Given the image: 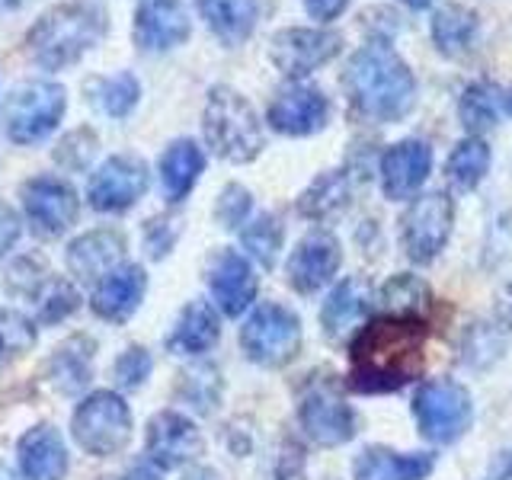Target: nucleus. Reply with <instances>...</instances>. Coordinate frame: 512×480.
Here are the masks:
<instances>
[{"instance_id": "nucleus-29", "label": "nucleus", "mask_w": 512, "mask_h": 480, "mask_svg": "<svg viewBox=\"0 0 512 480\" xmlns=\"http://www.w3.org/2000/svg\"><path fill=\"white\" fill-rule=\"evenodd\" d=\"M436 458L413 452V455H397L391 448H365V452L356 458V480H426Z\"/></svg>"}, {"instance_id": "nucleus-51", "label": "nucleus", "mask_w": 512, "mask_h": 480, "mask_svg": "<svg viewBox=\"0 0 512 480\" xmlns=\"http://www.w3.org/2000/svg\"><path fill=\"white\" fill-rule=\"evenodd\" d=\"M100 480H125V477H100Z\"/></svg>"}, {"instance_id": "nucleus-12", "label": "nucleus", "mask_w": 512, "mask_h": 480, "mask_svg": "<svg viewBox=\"0 0 512 480\" xmlns=\"http://www.w3.org/2000/svg\"><path fill=\"white\" fill-rule=\"evenodd\" d=\"M23 212L32 224V231L42 237H61L64 231H71L80 215V199L77 192L58 180V176H36L26 180L20 189Z\"/></svg>"}, {"instance_id": "nucleus-48", "label": "nucleus", "mask_w": 512, "mask_h": 480, "mask_svg": "<svg viewBox=\"0 0 512 480\" xmlns=\"http://www.w3.org/2000/svg\"><path fill=\"white\" fill-rule=\"evenodd\" d=\"M400 4H407L410 10H426L432 0H400Z\"/></svg>"}, {"instance_id": "nucleus-44", "label": "nucleus", "mask_w": 512, "mask_h": 480, "mask_svg": "<svg viewBox=\"0 0 512 480\" xmlns=\"http://www.w3.org/2000/svg\"><path fill=\"white\" fill-rule=\"evenodd\" d=\"M20 215L13 212L7 202H0V260L13 250V244L20 240Z\"/></svg>"}, {"instance_id": "nucleus-16", "label": "nucleus", "mask_w": 512, "mask_h": 480, "mask_svg": "<svg viewBox=\"0 0 512 480\" xmlns=\"http://www.w3.org/2000/svg\"><path fill=\"white\" fill-rule=\"evenodd\" d=\"M202 432L196 423L186 420L183 413L164 410L151 416L148 423V436H144V448H148V458L154 468L170 471V468H183V464L196 461L202 455Z\"/></svg>"}, {"instance_id": "nucleus-34", "label": "nucleus", "mask_w": 512, "mask_h": 480, "mask_svg": "<svg viewBox=\"0 0 512 480\" xmlns=\"http://www.w3.org/2000/svg\"><path fill=\"white\" fill-rule=\"evenodd\" d=\"M378 298L384 314L423 317V311L429 308V285L420 276H413V272H397V276L381 285Z\"/></svg>"}, {"instance_id": "nucleus-42", "label": "nucleus", "mask_w": 512, "mask_h": 480, "mask_svg": "<svg viewBox=\"0 0 512 480\" xmlns=\"http://www.w3.org/2000/svg\"><path fill=\"white\" fill-rule=\"evenodd\" d=\"M176 237H180V221L176 218H151L144 224V247L154 256V260H164V256L173 250Z\"/></svg>"}, {"instance_id": "nucleus-40", "label": "nucleus", "mask_w": 512, "mask_h": 480, "mask_svg": "<svg viewBox=\"0 0 512 480\" xmlns=\"http://www.w3.org/2000/svg\"><path fill=\"white\" fill-rule=\"evenodd\" d=\"M218 391H221V381H218L215 368L199 365V368H192L189 375H183V394H186V400H192V407H199L205 413L215 407Z\"/></svg>"}, {"instance_id": "nucleus-36", "label": "nucleus", "mask_w": 512, "mask_h": 480, "mask_svg": "<svg viewBox=\"0 0 512 480\" xmlns=\"http://www.w3.org/2000/svg\"><path fill=\"white\" fill-rule=\"evenodd\" d=\"M503 349H506V336L500 333V327L471 324L461 340V362L480 372V368H490L496 359H500Z\"/></svg>"}, {"instance_id": "nucleus-4", "label": "nucleus", "mask_w": 512, "mask_h": 480, "mask_svg": "<svg viewBox=\"0 0 512 480\" xmlns=\"http://www.w3.org/2000/svg\"><path fill=\"white\" fill-rule=\"evenodd\" d=\"M202 132L208 148L228 164H250L263 151V122L244 93L234 87H212L202 112Z\"/></svg>"}, {"instance_id": "nucleus-46", "label": "nucleus", "mask_w": 512, "mask_h": 480, "mask_svg": "<svg viewBox=\"0 0 512 480\" xmlns=\"http://www.w3.org/2000/svg\"><path fill=\"white\" fill-rule=\"evenodd\" d=\"M496 320H500L506 330H512V282L496 295Z\"/></svg>"}, {"instance_id": "nucleus-39", "label": "nucleus", "mask_w": 512, "mask_h": 480, "mask_svg": "<svg viewBox=\"0 0 512 480\" xmlns=\"http://www.w3.org/2000/svg\"><path fill=\"white\" fill-rule=\"evenodd\" d=\"M151 352L144 349V346H132V349H125L122 356L116 359V368H112V375H116V384L125 391H135L141 388L144 381H148L151 375Z\"/></svg>"}, {"instance_id": "nucleus-3", "label": "nucleus", "mask_w": 512, "mask_h": 480, "mask_svg": "<svg viewBox=\"0 0 512 480\" xmlns=\"http://www.w3.org/2000/svg\"><path fill=\"white\" fill-rule=\"evenodd\" d=\"M106 13L90 0H68L45 10L26 32V48L32 61L45 71H64L93 52L106 36Z\"/></svg>"}, {"instance_id": "nucleus-50", "label": "nucleus", "mask_w": 512, "mask_h": 480, "mask_svg": "<svg viewBox=\"0 0 512 480\" xmlns=\"http://www.w3.org/2000/svg\"><path fill=\"white\" fill-rule=\"evenodd\" d=\"M20 0H0V10H10V7H16Z\"/></svg>"}, {"instance_id": "nucleus-21", "label": "nucleus", "mask_w": 512, "mask_h": 480, "mask_svg": "<svg viewBox=\"0 0 512 480\" xmlns=\"http://www.w3.org/2000/svg\"><path fill=\"white\" fill-rule=\"evenodd\" d=\"M144 292H148L144 269L135 263H125L116 272H109V276L93 288V298H90L93 314L109 320V324H125V320L138 311Z\"/></svg>"}, {"instance_id": "nucleus-27", "label": "nucleus", "mask_w": 512, "mask_h": 480, "mask_svg": "<svg viewBox=\"0 0 512 480\" xmlns=\"http://www.w3.org/2000/svg\"><path fill=\"white\" fill-rule=\"evenodd\" d=\"M205 170V154L192 138H176L170 148L160 154V186H164L167 202H183L192 186L199 183Z\"/></svg>"}, {"instance_id": "nucleus-17", "label": "nucleus", "mask_w": 512, "mask_h": 480, "mask_svg": "<svg viewBox=\"0 0 512 480\" xmlns=\"http://www.w3.org/2000/svg\"><path fill=\"white\" fill-rule=\"evenodd\" d=\"M192 32L183 0H141L132 23V39L141 52L157 55L180 48Z\"/></svg>"}, {"instance_id": "nucleus-47", "label": "nucleus", "mask_w": 512, "mask_h": 480, "mask_svg": "<svg viewBox=\"0 0 512 480\" xmlns=\"http://www.w3.org/2000/svg\"><path fill=\"white\" fill-rule=\"evenodd\" d=\"M509 477H512V452H503L500 458H496L487 480H509Z\"/></svg>"}, {"instance_id": "nucleus-33", "label": "nucleus", "mask_w": 512, "mask_h": 480, "mask_svg": "<svg viewBox=\"0 0 512 480\" xmlns=\"http://www.w3.org/2000/svg\"><path fill=\"white\" fill-rule=\"evenodd\" d=\"M490 170V148L484 138L468 135L464 141H458L452 154L445 160V173L458 189H477L484 183V176Z\"/></svg>"}, {"instance_id": "nucleus-28", "label": "nucleus", "mask_w": 512, "mask_h": 480, "mask_svg": "<svg viewBox=\"0 0 512 480\" xmlns=\"http://www.w3.org/2000/svg\"><path fill=\"white\" fill-rule=\"evenodd\" d=\"M480 16L464 4H442L429 20V39L445 58H461L474 48Z\"/></svg>"}, {"instance_id": "nucleus-31", "label": "nucleus", "mask_w": 512, "mask_h": 480, "mask_svg": "<svg viewBox=\"0 0 512 480\" xmlns=\"http://www.w3.org/2000/svg\"><path fill=\"white\" fill-rule=\"evenodd\" d=\"M503 112V90L490 84V80H474V84L464 87L461 100H458V119L468 135H484L500 122Z\"/></svg>"}, {"instance_id": "nucleus-37", "label": "nucleus", "mask_w": 512, "mask_h": 480, "mask_svg": "<svg viewBox=\"0 0 512 480\" xmlns=\"http://www.w3.org/2000/svg\"><path fill=\"white\" fill-rule=\"evenodd\" d=\"M32 301H36L42 324H61V320L68 317L71 311H77L80 295L74 292V285H68L64 279H48L42 285V292Z\"/></svg>"}, {"instance_id": "nucleus-18", "label": "nucleus", "mask_w": 512, "mask_h": 480, "mask_svg": "<svg viewBox=\"0 0 512 480\" xmlns=\"http://www.w3.org/2000/svg\"><path fill=\"white\" fill-rule=\"evenodd\" d=\"M381 189L391 202L413 199L432 173V148L420 138H404L381 154Z\"/></svg>"}, {"instance_id": "nucleus-45", "label": "nucleus", "mask_w": 512, "mask_h": 480, "mask_svg": "<svg viewBox=\"0 0 512 480\" xmlns=\"http://www.w3.org/2000/svg\"><path fill=\"white\" fill-rule=\"evenodd\" d=\"M304 10H308L311 20H320V23H330L336 16H343L349 0H301Z\"/></svg>"}, {"instance_id": "nucleus-38", "label": "nucleus", "mask_w": 512, "mask_h": 480, "mask_svg": "<svg viewBox=\"0 0 512 480\" xmlns=\"http://www.w3.org/2000/svg\"><path fill=\"white\" fill-rule=\"evenodd\" d=\"M250 208H253V196H250V189L247 186H240V183H228L221 189V196L215 202V218L221 221V228H240L247 218H250Z\"/></svg>"}, {"instance_id": "nucleus-15", "label": "nucleus", "mask_w": 512, "mask_h": 480, "mask_svg": "<svg viewBox=\"0 0 512 480\" xmlns=\"http://www.w3.org/2000/svg\"><path fill=\"white\" fill-rule=\"evenodd\" d=\"M340 263H343L340 240L330 231H311L308 237L298 240V247L288 256L285 276L298 295H314L336 276Z\"/></svg>"}, {"instance_id": "nucleus-35", "label": "nucleus", "mask_w": 512, "mask_h": 480, "mask_svg": "<svg viewBox=\"0 0 512 480\" xmlns=\"http://www.w3.org/2000/svg\"><path fill=\"white\" fill-rule=\"evenodd\" d=\"M282 221L276 215H260V218H253L244 234H240V240H244V250L253 256L256 263H260L263 269H272L276 266V256L282 250Z\"/></svg>"}, {"instance_id": "nucleus-30", "label": "nucleus", "mask_w": 512, "mask_h": 480, "mask_svg": "<svg viewBox=\"0 0 512 480\" xmlns=\"http://www.w3.org/2000/svg\"><path fill=\"white\" fill-rule=\"evenodd\" d=\"M45 372L61 394H80L93 378V340L90 336H68L52 352Z\"/></svg>"}, {"instance_id": "nucleus-10", "label": "nucleus", "mask_w": 512, "mask_h": 480, "mask_svg": "<svg viewBox=\"0 0 512 480\" xmlns=\"http://www.w3.org/2000/svg\"><path fill=\"white\" fill-rule=\"evenodd\" d=\"M340 52H343V36L333 29L288 26V29H279L269 42V61L276 64L288 80H301L320 71Z\"/></svg>"}, {"instance_id": "nucleus-41", "label": "nucleus", "mask_w": 512, "mask_h": 480, "mask_svg": "<svg viewBox=\"0 0 512 480\" xmlns=\"http://www.w3.org/2000/svg\"><path fill=\"white\" fill-rule=\"evenodd\" d=\"M96 154V135L90 128H77L55 148V160L68 170H84Z\"/></svg>"}, {"instance_id": "nucleus-11", "label": "nucleus", "mask_w": 512, "mask_h": 480, "mask_svg": "<svg viewBox=\"0 0 512 480\" xmlns=\"http://www.w3.org/2000/svg\"><path fill=\"white\" fill-rule=\"evenodd\" d=\"M148 183H151V173L141 157L116 154L90 176L87 202L96 212L116 215V212H125V208H132L144 192H148Z\"/></svg>"}, {"instance_id": "nucleus-6", "label": "nucleus", "mask_w": 512, "mask_h": 480, "mask_svg": "<svg viewBox=\"0 0 512 480\" xmlns=\"http://www.w3.org/2000/svg\"><path fill=\"white\" fill-rule=\"evenodd\" d=\"M132 429V410L116 391H93L80 400L71 420L74 442L93 458L122 455L125 445L132 442Z\"/></svg>"}, {"instance_id": "nucleus-9", "label": "nucleus", "mask_w": 512, "mask_h": 480, "mask_svg": "<svg viewBox=\"0 0 512 480\" xmlns=\"http://www.w3.org/2000/svg\"><path fill=\"white\" fill-rule=\"evenodd\" d=\"M455 224V202L448 192L413 196L400 215V244L413 263H432L445 250Z\"/></svg>"}, {"instance_id": "nucleus-13", "label": "nucleus", "mask_w": 512, "mask_h": 480, "mask_svg": "<svg viewBox=\"0 0 512 480\" xmlns=\"http://www.w3.org/2000/svg\"><path fill=\"white\" fill-rule=\"evenodd\" d=\"M266 122L272 125V132L288 138L317 135L330 122V100L324 90L292 80V84L272 96V103L266 109Z\"/></svg>"}, {"instance_id": "nucleus-52", "label": "nucleus", "mask_w": 512, "mask_h": 480, "mask_svg": "<svg viewBox=\"0 0 512 480\" xmlns=\"http://www.w3.org/2000/svg\"><path fill=\"white\" fill-rule=\"evenodd\" d=\"M0 359H4V346H0Z\"/></svg>"}, {"instance_id": "nucleus-26", "label": "nucleus", "mask_w": 512, "mask_h": 480, "mask_svg": "<svg viewBox=\"0 0 512 480\" xmlns=\"http://www.w3.org/2000/svg\"><path fill=\"white\" fill-rule=\"evenodd\" d=\"M221 336V320L218 311L208 301H189L180 311L173 324V333L167 336L170 352H180V356H202L208 352Z\"/></svg>"}, {"instance_id": "nucleus-32", "label": "nucleus", "mask_w": 512, "mask_h": 480, "mask_svg": "<svg viewBox=\"0 0 512 480\" xmlns=\"http://www.w3.org/2000/svg\"><path fill=\"white\" fill-rule=\"evenodd\" d=\"M141 84L132 71H119L112 77H93L87 84V100L109 119H125L138 106Z\"/></svg>"}, {"instance_id": "nucleus-49", "label": "nucleus", "mask_w": 512, "mask_h": 480, "mask_svg": "<svg viewBox=\"0 0 512 480\" xmlns=\"http://www.w3.org/2000/svg\"><path fill=\"white\" fill-rule=\"evenodd\" d=\"M503 109L512 116V87H509V90H506V96H503Z\"/></svg>"}, {"instance_id": "nucleus-8", "label": "nucleus", "mask_w": 512, "mask_h": 480, "mask_svg": "<svg viewBox=\"0 0 512 480\" xmlns=\"http://www.w3.org/2000/svg\"><path fill=\"white\" fill-rule=\"evenodd\" d=\"M240 349L244 356L263 368L288 365L301 349V320L285 304L266 301L253 308L247 324L240 327Z\"/></svg>"}, {"instance_id": "nucleus-23", "label": "nucleus", "mask_w": 512, "mask_h": 480, "mask_svg": "<svg viewBox=\"0 0 512 480\" xmlns=\"http://www.w3.org/2000/svg\"><path fill=\"white\" fill-rule=\"evenodd\" d=\"M196 10L205 26L224 45L234 48L253 36V29L263 16V0H196Z\"/></svg>"}, {"instance_id": "nucleus-7", "label": "nucleus", "mask_w": 512, "mask_h": 480, "mask_svg": "<svg viewBox=\"0 0 512 480\" xmlns=\"http://www.w3.org/2000/svg\"><path fill=\"white\" fill-rule=\"evenodd\" d=\"M413 416L420 432L436 445H452L474 423V404L464 384L452 378H432L413 397Z\"/></svg>"}, {"instance_id": "nucleus-2", "label": "nucleus", "mask_w": 512, "mask_h": 480, "mask_svg": "<svg viewBox=\"0 0 512 480\" xmlns=\"http://www.w3.org/2000/svg\"><path fill=\"white\" fill-rule=\"evenodd\" d=\"M340 84L352 116L372 125L400 122L416 103V77L391 42L368 39L359 52H352Z\"/></svg>"}, {"instance_id": "nucleus-5", "label": "nucleus", "mask_w": 512, "mask_h": 480, "mask_svg": "<svg viewBox=\"0 0 512 480\" xmlns=\"http://www.w3.org/2000/svg\"><path fill=\"white\" fill-rule=\"evenodd\" d=\"M68 93L55 80H26L4 100V132L13 144H36L64 119Z\"/></svg>"}, {"instance_id": "nucleus-1", "label": "nucleus", "mask_w": 512, "mask_h": 480, "mask_svg": "<svg viewBox=\"0 0 512 480\" xmlns=\"http://www.w3.org/2000/svg\"><path fill=\"white\" fill-rule=\"evenodd\" d=\"M426 336L423 317H372L349 343V384L362 394L407 388L426 368Z\"/></svg>"}, {"instance_id": "nucleus-24", "label": "nucleus", "mask_w": 512, "mask_h": 480, "mask_svg": "<svg viewBox=\"0 0 512 480\" xmlns=\"http://www.w3.org/2000/svg\"><path fill=\"white\" fill-rule=\"evenodd\" d=\"M356 192V170H327L298 196V215L308 221H327L349 208Z\"/></svg>"}, {"instance_id": "nucleus-43", "label": "nucleus", "mask_w": 512, "mask_h": 480, "mask_svg": "<svg viewBox=\"0 0 512 480\" xmlns=\"http://www.w3.org/2000/svg\"><path fill=\"white\" fill-rule=\"evenodd\" d=\"M29 343H36V330L20 314H0V346L4 352H23Z\"/></svg>"}, {"instance_id": "nucleus-20", "label": "nucleus", "mask_w": 512, "mask_h": 480, "mask_svg": "<svg viewBox=\"0 0 512 480\" xmlns=\"http://www.w3.org/2000/svg\"><path fill=\"white\" fill-rule=\"evenodd\" d=\"M122 256H125V237L112 228H96L71 240L68 269L80 282L100 285L109 272H116L122 266Z\"/></svg>"}, {"instance_id": "nucleus-22", "label": "nucleus", "mask_w": 512, "mask_h": 480, "mask_svg": "<svg viewBox=\"0 0 512 480\" xmlns=\"http://www.w3.org/2000/svg\"><path fill=\"white\" fill-rule=\"evenodd\" d=\"M20 471L26 480H64L68 474V448L55 426H32L20 439Z\"/></svg>"}, {"instance_id": "nucleus-19", "label": "nucleus", "mask_w": 512, "mask_h": 480, "mask_svg": "<svg viewBox=\"0 0 512 480\" xmlns=\"http://www.w3.org/2000/svg\"><path fill=\"white\" fill-rule=\"evenodd\" d=\"M205 276H208V288H212L215 304L228 317L244 314L256 301V288H260V282H256V272H253L247 256H240L231 247L215 250V256L208 260Z\"/></svg>"}, {"instance_id": "nucleus-25", "label": "nucleus", "mask_w": 512, "mask_h": 480, "mask_svg": "<svg viewBox=\"0 0 512 480\" xmlns=\"http://www.w3.org/2000/svg\"><path fill=\"white\" fill-rule=\"evenodd\" d=\"M368 301H372V295H368V285L362 279H343L327 295L324 308H320V324H324V333L333 343L359 330L362 317L368 314Z\"/></svg>"}, {"instance_id": "nucleus-14", "label": "nucleus", "mask_w": 512, "mask_h": 480, "mask_svg": "<svg viewBox=\"0 0 512 480\" xmlns=\"http://www.w3.org/2000/svg\"><path fill=\"white\" fill-rule=\"evenodd\" d=\"M298 423L308 432V439H314L324 448L346 445L356 436V413L346 404V400L330 391L327 384H317L308 388L298 404Z\"/></svg>"}]
</instances>
